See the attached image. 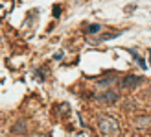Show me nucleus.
<instances>
[{
  "label": "nucleus",
  "instance_id": "1",
  "mask_svg": "<svg viewBox=\"0 0 151 137\" xmlns=\"http://www.w3.org/2000/svg\"><path fill=\"white\" fill-rule=\"evenodd\" d=\"M98 126H100V132L103 135H118L120 133L118 122L112 117H101L100 122H98Z\"/></svg>",
  "mask_w": 151,
  "mask_h": 137
},
{
  "label": "nucleus",
  "instance_id": "2",
  "mask_svg": "<svg viewBox=\"0 0 151 137\" xmlns=\"http://www.w3.org/2000/svg\"><path fill=\"white\" fill-rule=\"evenodd\" d=\"M100 100L111 106V104H114L118 100V93H116V91H112V89H107V91H103V95L100 96Z\"/></svg>",
  "mask_w": 151,
  "mask_h": 137
},
{
  "label": "nucleus",
  "instance_id": "3",
  "mask_svg": "<svg viewBox=\"0 0 151 137\" xmlns=\"http://www.w3.org/2000/svg\"><path fill=\"white\" fill-rule=\"evenodd\" d=\"M140 82H142L140 76H127V78L122 82V85H124L125 89H133V87H137Z\"/></svg>",
  "mask_w": 151,
  "mask_h": 137
},
{
  "label": "nucleus",
  "instance_id": "4",
  "mask_svg": "<svg viewBox=\"0 0 151 137\" xmlns=\"http://www.w3.org/2000/svg\"><path fill=\"white\" fill-rule=\"evenodd\" d=\"M137 128H140V130H147V128H151V117H142V119H137Z\"/></svg>",
  "mask_w": 151,
  "mask_h": 137
},
{
  "label": "nucleus",
  "instance_id": "5",
  "mask_svg": "<svg viewBox=\"0 0 151 137\" xmlns=\"http://www.w3.org/2000/svg\"><path fill=\"white\" fill-rule=\"evenodd\" d=\"M11 132H13V133H19V132H20V133H24V132H26L24 122H17V124L13 126V130H11Z\"/></svg>",
  "mask_w": 151,
  "mask_h": 137
},
{
  "label": "nucleus",
  "instance_id": "6",
  "mask_svg": "<svg viewBox=\"0 0 151 137\" xmlns=\"http://www.w3.org/2000/svg\"><path fill=\"white\" fill-rule=\"evenodd\" d=\"M101 30V26L100 24H90L88 28H87V34H98Z\"/></svg>",
  "mask_w": 151,
  "mask_h": 137
},
{
  "label": "nucleus",
  "instance_id": "7",
  "mask_svg": "<svg viewBox=\"0 0 151 137\" xmlns=\"http://www.w3.org/2000/svg\"><path fill=\"white\" fill-rule=\"evenodd\" d=\"M59 13H61V7L55 6V7H54V15H55V17H59Z\"/></svg>",
  "mask_w": 151,
  "mask_h": 137
},
{
  "label": "nucleus",
  "instance_id": "8",
  "mask_svg": "<svg viewBox=\"0 0 151 137\" xmlns=\"http://www.w3.org/2000/svg\"><path fill=\"white\" fill-rule=\"evenodd\" d=\"M54 58H55V59H61V58H63V52H57V54H55Z\"/></svg>",
  "mask_w": 151,
  "mask_h": 137
},
{
  "label": "nucleus",
  "instance_id": "9",
  "mask_svg": "<svg viewBox=\"0 0 151 137\" xmlns=\"http://www.w3.org/2000/svg\"><path fill=\"white\" fill-rule=\"evenodd\" d=\"M149 61H151V56H149Z\"/></svg>",
  "mask_w": 151,
  "mask_h": 137
}]
</instances>
